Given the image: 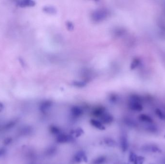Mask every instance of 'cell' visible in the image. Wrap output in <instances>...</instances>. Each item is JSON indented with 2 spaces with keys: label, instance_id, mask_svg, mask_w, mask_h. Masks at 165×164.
<instances>
[{
  "label": "cell",
  "instance_id": "cell-10",
  "mask_svg": "<svg viewBox=\"0 0 165 164\" xmlns=\"http://www.w3.org/2000/svg\"><path fill=\"white\" fill-rule=\"evenodd\" d=\"M106 161V158L104 156H100L93 160L91 164H104Z\"/></svg>",
  "mask_w": 165,
  "mask_h": 164
},
{
  "label": "cell",
  "instance_id": "cell-17",
  "mask_svg": "<svg viewBox=\"0 0 165 164\" xmlns=\"http://www.w3.org/2000/svg\"><path fill=\"white\" fill-rule=\"evenodd\" d=\"M155 113L157 116L160 119H164L165 118V115L164 113H163V112L159 109H157L155 110Z\"/></svg>",
  "mask_w": 165,
  "mask_h": 164
},
{
  "label": "cell",
  "instance_id": "cell-3",
  "mask_svg": "<svg viewBox=\"0 0 165 164\" xmlns=\"http://www.w3.org/2000/svg\"><path fill=\"white\" fill-rule=\"evenodd\" d=\"M99 118L100 121L102 124H110L113 121V117L108 113H104Z\"/></svg>",
  "mask_w": 165,
  "mask_h": 164
},
{
  "label": "cell",
  "instance_id": "cell-14",
  "mask_svg": "<svg viewBox=\"0 0 165 164\" xmlns=\"http://www.w3.org/2000/svg\"><path fill=\"white\" fill-rule=\"evenodd\" d=\"M31 132H32V129L29 126H24L20 129V133L22 135L25 136L29 135Z\"/></svg>",
  "mask_w": 165,
  "mask_h": 164
},
{
  "label": "cell",
  "instance_id": "cell-2",
  "mask_svg": "<svg viewBox=\"0 0 165 164\" xmlns=\"http://www.w3.org/2000/svg\"><path fill=\"white\" fill-rule=\"evenodd\" d=\"M74 161L76 163H81L82 161L87 162V158L85 153L83 151H79L74 156Z\"/></svg>",
  "mask_w": 165,
  "mask_h": 164
},
{
  "label": "cell",
  "instance_id": "cell-16",
  "mask_svg": "<svg viewBox=\"0 0 165 164\" xmlns=\"http://www.w3.org/2000/svg\"><path fill=\"white\" fill-rule=\"evenodd\" d=\"M15 121H10L6 123L4 125V129H9L13 128L15 125Z\"/></svg>",
  "mask_w": 165,
  "mask_h": 164
},
{
  "label": "cell",
  "instance_id": "cell-1",
  "mask_svg": "<svg viewBox=\"0 0 165 164\" xmlns=\"http://www.w3.org/2000/svg\"><path fill=\"white\" fill-rule=\"evenodd\" d=\"M74 139L73 136L66 135L65 134L61 133L57 137V142L59 143H67L71 142Z\"/></svg>",
  "mask_w": 165,
  "mask_h": 164
},
{
  "label": "cell",
  "instance_id": "cell-13",
  "mask_svg": "<svg viewBox=\"0 0 165 164\" xmlns=\"http://www.w3.org/2000/svg\"><path fill=\"white\" fill-rule=\"evenodd\" d=\"M104 141L105 144L109 147H115L116 146V142L114 140L111 139V138H105Z\"/></svg>",
  "mask_w": 165,
  "mask_h": 164
},
{
  "label": "cell",
  "instance_id": "cell-19",
  "mask_svg": "<svg viewBox=\"0 0 165 164\" xmlns=\"http://www.w3.org/2000/svg\"><path fill=\"white\" fill-rule=\"evenodd\" d=\"M137 157V156H136V154L135 153H133V152H131L129 154V160L130 162L134 163V162L135 161V160H136Z\"/></svg>",
  "mask_w": 165,
  "mask_h": 164
},
{
  "label": "cell",
  "instance_id": "cell-18",
  "mask_svg": "<svg viewBox=\"0 0 165 164\" xmlns=\"http://www.w3.org/2000/svg\"><path fill=\"white\" fill-rule=\"evenodd\" d=\"M56 151V148L55 147H51L49 148L46 151V154L48 156H51L55 154Z\"/></svg>",
  "mask_w": 165,
  "mask_h": 164
},
{
  "label": "cell",
  "instance_id": "cell-20",
  "mask_svg": "<svg viewBox=\"0 0 165 164\" xmlns=\"http://www.w3.org/2000/svg\"><path fill=\"white\" fill-rule=\"evenodd\" d=\"M7 153V150L3 147H0V157H3L5 156Z\"/></svg>",
  "mask_w": 165,
  "mask_h": 164
},
{
  "label": "cell",
  "instance_id": "cell-5",
  "mask_svg": "<svg viewBox=\"0 0 165 164\" xmlns=\"http://www.w3.org/2000/svg\"><path fill=\"white\" fill-rule=\"evenodd\" d=\"M120 145L123 151H126L129 148V142L126 136L123 135L121 137Z\"/></svg>",
  "mask_w": 165,
  "mask_h": 164
},
{
  "label": "cell",
  "instance_id": "cell-12",
  "mask_svg": "<svg viewBox=\"0 0 165 164\" xmlns=\"http://www.w3.org/2000/svg\"><path fill=\"white\" fill-rule=\"evenodd\" d=\"M49 130H50L51 133L54 135L58 136L60 134L62 133H61L60 129L58 128L57 126H50V128H49Z\"/></svg>",
  "mask_w": 165,
  "mask_h": 164
},
{
  "label": "cell",
  "instance_id": "cell-7",
  "mask_svg": "<svg viewBox=\"0 0 165 164\" xmlns=\"http://www.w3.org/2000/svg\"><path fill=\"white\" fill-rule=\"evenodd\" d=\"M138 118L141 121L147 124H152L153 123V120L151 117L146 114H141L139 115Z\"/></svg>",
  "mask_w": 165,
  "mask_h": 164
},
{
  "label": "cell",
  "instance_id": "cell-15",
  "mask_svg": "<svg viewBox=\"0 0 165 164\" xmlns=\"http://www.w3.org/2000/svg\"><path fill=\"white\" fill-rule=\"evenodd\" d=\"M72 133L71 134H73L74 136L76 137H79L81 136V135L84 132V131L82 130L81 128H78L77 129L75 130V131H72Z\"/></svg>",
  "mask_w": 165,
  "mask_h": 164
},
{
  "label": "cell",
  "instance_id": "cell-22",
  "mask_svg": "<svg viewBox=\"0 0 165 164\" xmlns=\"http://www.w3.org/2000/svg\"><path fill=\"white\" fill-rule=\"evenodd\" d=\"M67 27L69 28H70V29H71V30L73 28V26L71 23H67Z\"/></svg>",
  "mask_w": 165,
  "mask_h": 164
},
{
  "label": "cell",
  "instance_id": "cell-11",
  "mask_svg": "<svg viewBox=\"0 0 165 164\" xmlns=\"http://www.w3.org/2000/svg\"><path fill=\"white\" fill-rule=\"evenodd\" d=\"M52 103L50 101H46L43 103L40 106V109L43 113L46 112L51 106Z\"/></svg>",
  "mask_w": 165,
  "mask_h": 164
},
{
  "label": "cell",
  "instance_id": "cell-6",
  "mask_svg": "<svg viewBox=\"0 0 165 164\" xmlns=\"http://www.w3.org/2000/svg\"><path fill=\"white\" fill-rule=\"evenodd\" d=\"M72 115L76 117H78L81 116L83 114V111L81 108L78 106H73L71 110Z\"/></svg>",
  "mask_w": 165,
  "mask_h": 164
},
{
  "label": "cell",
  "instance_id": "cell-9",
  "mask_svg": "<svg viewBox=\"0 0 165 164\" xmlns=\"http://www.w3.org/2000/svg\"><path fill=\"white\" fill-rule=\"evenodd\" d=\"M105 109L104 107H97L96 108L94 109L92 114L95 117H100L104 113H105Z\"/></svg>",
  "mask_w": 165,
  "mask_h": 164
},
{
  "label": "cell",
  "instance_id": "cell-8",
  "mask_svg": "<svg viewBox=\"0 0 165 164\" xmlns=\"http://www.w3.org/2000/svg\"><path fill=\"white\" fill-rule=\"evenodd\" d=\"M90 124L93 126L95 127L98 129H100V130H104L105 129V127L103 125L101 121H99L98 120H94V119H92L90 121Z\"/></svg>",
  "mask_w": 165,
  "mask_h": 164
},
{
  "label": "cell",
  "instance_id": "cell-4",
  "mask_svg": "<svg viewBox=\"0 0 165 164\" xmlns=\"http://www.w3.org/2000/svg\"><path fill=\"white\" fill-rule=\"evenodd\" d=\"M129 106L132 110L135 111L140 112L142 111L143 109V106L140 103L133 100L130 102L129 105Z\"/></svg>",
  "mask_w": 165,
  "mask_h": 164
},
{
  "label": "cell",
  "instance_id": "cell-21",
  "mask_svg": "<svg viewBox=\"0 0 165 164\" xmlns=\"http://www.w3.org/2000/svg\"><path fill=\"white\" fill-rule=\"evenodd\" d=\"M12 138H7L3 140V143L6 145H10V143H12Z\"/></svg>",
  "mask_w": 165,
  "mask_h": 164
}]
</instances>
